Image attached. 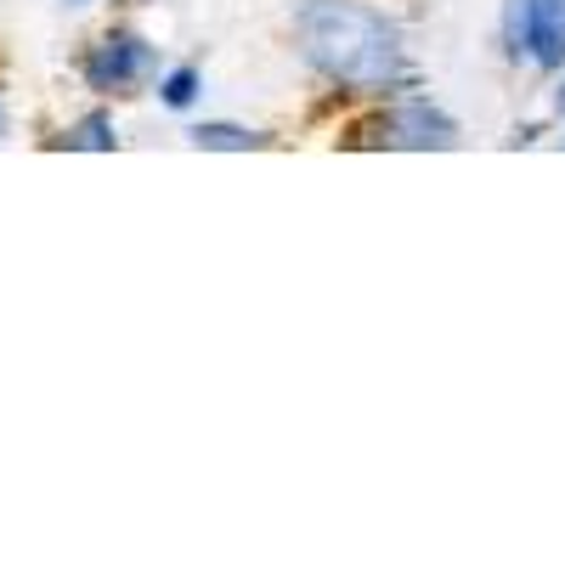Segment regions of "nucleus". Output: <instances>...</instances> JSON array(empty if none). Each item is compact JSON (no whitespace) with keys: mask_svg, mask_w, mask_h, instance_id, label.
<instances>
[{"mask_svg":"<svg viewBox=\"0 0 565 565\" xmlns=\"http://www.w3.org/2000/svg\"><path fill=\"white\" fill-rule=\"evenodd\" d=\"M295 34L306 63L345 90L380 97V90H396L407 79L402 29L385 12L362 7V0H300Z\"/></svg>","mask_w":565,"mask_h":565,"instance_id":"nucleus-1","label":"nucleus"},{"mask_svg":"<svg viewBox=\"0 0 565 565\" xmlns=\"http://www.w3.org/2000/svg\"><path fill=\"white\" fill-rule=\"evenodd\" d=\"M367 141H380V148L430 153V148H452L458 125H452L441 108H430V103H396V108H385L380 119L367 125Z\"/></svg>","mask_w":565,"mask_h":565,"instance_id":"nucleus-2","label":"nucleus"},{"mask_svg":"<svg viewBox=\"0 0 565 565\" xmlns=\"http://www.w3.org/2000/svg\"><path fill=\"white\" fill-rule=\"evenodd\" d=\"M148 63H153V45L141 34H130V29H114V34H103L97 45H90L85 85L103 90V97H119V90H130L141 74H148Z\"/></svg>","mask_w":565,"mask_h":565,"instance_id":"nucleus-3","label":"nucleus"},{"mask_svg":"<svg viewBox=\"0 0 565 565\" xmlns=\"http://www.w3.org/2000/svg\"><path fill=\"white\" fill-rule=\"evenodd\" d=\"M514 52L537 68H565V0H514Z\"/></svg>","mask_w":565,"mask_h":565,"instance_id":"nucleus-4","label":"nucleus"},{"mask_svg":"<svg viewBox=\"0 0 565 565\" xmlns=\"http://www.w3.org/2000/svg\"><path fill=\"white\" fill-rule=\"evenodd\" d=\"M260 130H244V125H193V148H221V153H249V148H260Z\"/></svg>","mask_w":565,"mask_h":565,"instance_id":"nucleus-5","label":"nucleus"},{"mask_svg":"<svg viewBox=\"0 0 565 565\" xmlns=\"http://www.w3.org/2000/svg\"><path fill=\"white\" fill-rule=\"evenodd\" d=\"M68 148H85V153H114V119L108 114H90L68 130Z\"/></svg>","mask_w":565,"mask_h":565,"instance_id":"nucleus-6","label":"nucleus"},{"mask_svg":"<svg viewBox=\"0 0 565 565\" xmlns=\"http://www.w3.org/2000/svg\"><path fill=\"white\" fill-rule=\"evenodd\" d=\"M199 85H204L199 68H170V74L159 79V97H164V108H186V103L199 97Z\"/></svg>","mask_w":565,"mask_h":565,"instance_id":"nucleus-7","label":"nucleus"},{"mask_svg":"<svg viewBox=\"0 0 565 565\" xmlns=\"http://www.w3.org/2000/svg\"><path fill=\"white\" fill-rule=\"evenodd\" d=\"M0 136H7V108H0Z\"/></svg>","mask_w":565,"mask_h":565,"instance_id":"nucleus-8","label":"nucleus"},{"mask_svg":"<svg viewBox=\"0 0 565 565\" xmlns=\"http://www.w3.org/2000/svg\"><path fill=\"white\" fill-rule=\"evenodd\" d=\"M559 114H565V90H559Z\"/></svg>","mask_w":565,"mask_h":565,"instance_id":"nucleus-9","label":"nucleus"},{"mask_svg":"<svg viewBox=\"0 0 565 565\" xmlns=\"http://www.w3.org/2000/svg\"><path fill=\"white\" fill-rule=\"evenodd\" d=\"M68 7H85V0H68Z\"/></svg>","mask_w":565,"mask_h":565,"instance_id":"nucleus-10","label":"nucleus"}]
</instances>
